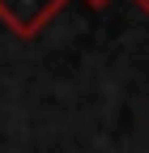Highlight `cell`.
Here are the masks:
<instances>
[{
  "label": "cell",
  "mask_w": 149,
  "mask_h": 153,
  "mask_svg": "<svg viewBox=\"0 0 149 153\" xmlns=\"http://www.w3.org/2000/svg\"><path fill=\"white\" fill-rule=\"evenodd\" d=\"M136 9H145V13H149V0H136Z\"/></svg>",
  "instance_id": "obj_3"
},
{
  "label": "cell",
  "mask_w": 149,
  "mask_h": 153,
  "mask_svg": "<svg viewBox=\"0 0 149 153\" xmlns=\"http://www.w3.org/2000/svg\"><path fill=\"white\" fill-rule=\"evenodd\" d=\"M68 0H0V22L17 38H34Z\"/></svg>",
  "instance_id": "obj_1"
},
{
  "label": "cell",
  "mask_w": 149,
  "mask_h": 153,
  "mask_svg": "<svg viewBox=\"0 0 149 153\" xmlns=\"http://www.w3.org/2000/svg\"><path fill=\"white\" fill-rule=\"evenodd\" d=\"M85 4H94V9H102V4H111V0H85Z\"/></svg>",
  "instance_id": "obj_2"
}]
</instances>
